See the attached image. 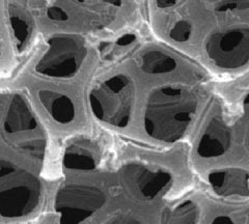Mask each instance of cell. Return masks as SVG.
Segmentation results:
<instances>
[{
	"mask_svg": "<svg viewBox=\"0 0 249 224\" xmlns=\"http://www.w3.org/2000/svg\"><path fill=\"white\" fill-rule=\"evenodd\" d=\"M208 181L217 195L249 196V173L243 169L228 167L210 172Z\"/></svg>",
	"mask_w": 249,
	"mask_h": 224,
	"instance_id": "10",
	"label": "cell"
},
{
	"mask_svg": "<svg viewBox=\"0 0 249 224\" xmlns=\"http://www.w3.org/2000/svg\"><path fill=\"white\" fill-rule=\"evenodd\" d=\"M106 202V193L96 185H62L54 200L58 224H82L101 210Z\"/></svg>",
	"mask_w": 249,
	"mask_h": 224,
	"instance_id": "6",
	"label": "cell"
},
{
	"mask_svg": "<svg viewBox=\"0 0 249 224\" xmlns=\"http://www.w3.org/2000/svg\"><path fill=\"white\" fill-rule=\"evenodd\" d=\"M154 19L169 41L196 46L223 71L249 66V0H150Z\"/></svg>",
	"mask_w": 249,
	"mask_h": 224,
	"instance_id": "1",
	"label": "cell"
},
{
	"mask_svg": "<svg viewBox=\"0 0 249 224\" xmlns=\"http://www.w3.org/2000/svg\"><path fill=\"white\" fill-rule=\"evenodd\" d=\"M211 224H236L230 216L227 215H219L213 219Z\"/></svg>",
	"mask_w": 249,
	"mask_h": 224,
	"instance_id": "16",
	"label": "cell"
},
{
	"mask_svg": "<svg viewBox=\"0 0 249 224\" xmlns=\"http://www.w3.org/2000/svg\"><path fill=\"white\" fill-rule=\"evenodd\" d=\"M232 143V129L221 113L209 121L197 142V155L205 159L219 158L227 154Z\"/></svg>",
	"mask_w": 249,
	"mask_h": 224,
	"instance_id": "8",
	"label": "cell"
},
{
	"mask_svg": "<svg viewBox=\"0 0 249 224\" xmlns=\"http://www.w3.org/2000/svg\"><path fill=\"white\" fill-rule=\"evenodd\" d=\"M37 98L47 114L56 123L66 126L75 121V102L65 92L43 88L38 90Z\"/></svg>",
	"mask_w": 249,
	"mask_h": 224,
	"instance_id": "12",
	"label": "cell"
},
{
	"mask_svg": "<svg viewBox=\"0 0 249 224\" xmlns=\"http://www.w3.org/2000/svg\"><path fill=\"white\" fill-rule=\"evenodd\" d=\"M198 108L196 95L181 84H164L153 89L143 112V129L151 138L173 143L185 135Z\"/></svg>",
	"mask_w": 249,
	"mask_h": 224,
	"instance_id": "2",
	"label": "cell"
},
{
	"mask_svg": "<svg viewBox=\"0 0 249 224\" xmlns=\"http://www.w3.org/2000/svg\"><path fill=\"white\" fill-rule=\"evenodd\" d=\"M99 161L97 146L89 139L79 138L70 142L64 151L62 163L67 169L75 172H91Z\"/></svg>",
	"mask_w": 249,
	"mask_h": 224,
	"instance_id": "11",
	"label": "cell"
},
{
	"mask_svg": "<svg viewBox=\"0 0 249 224\" xmlns=\"http://www.w3.org/2000/svg\"><path fill=\"white\" fill-rule=\"evenodd\" d=\"M135 86L127 74H116L93 87L89 103L96 119L116 128L127 127L133 112Z\"/></svg>",
	"mask_w": 249,
	"mask_h": 224,
	"instance_id": "4",
	"label": "cell"
},
{
	"mask_svg": "<svg viewBox=\"0 0 249 224\" xmlns=\"http://www.w3.org/2000/svg\"><path fill=\"white\" fill-rule=\"evenodd\" d=\"M38 127L35 113L22 96L12 95L3 106L2 130L7 135L34 132Z\"/></svg>",
	"mask_w": 249,
	"mask_h": 224,
	"instance_id": "9",
	"label": "cell"
},
{
	"mask_svg": "<svg viewBox=\"0 0 249 224\" xmlns=\"http://www.w3.org/2000/svg\"><path fill=\"white\" fill-rule=\"evenodd\" d=\"M198 210L196 205L186 200L170 208L163 217L162 224H197Z\"/></svg>",
	"mask_w": 249,
	"mask_h": 224,
	"instance_id": "13",
	"label": "cell"
},
{
	"mask_svg": "<svg viewBox=\"0 0 249 224\" xmlns=\"http://www.w3.org/2000/svg\"><path fill=\"white\" fill-rule=\"evenodd\" d=\"M123 179L131 194L142 202H153L166 192L173 183V177L164 169L139 163L127 165Z\"/></svg>",
	"mask_w": 249,
	"mask_h": 224,
	"instance_id": "7",
	"label": "cell"
},
{
	"mask_svg": "<svg viewBox=\"0 0 249 224\" xmlns=\"http://www.w3.org/2000/svg\"><path fill=\"white\" fill-rule=\"evenodd\" d=\"M88 55L87 46L80 37L57 34L49 38L42 56L36 61V74L54 79L75 76Z\"/></svg>",
	"mask_w": 249,
	"mask_h": 224,
	"instance_id": "5",
	"label": "cell"
},
{
	"mask_svg": "<svg viewBox=\"0 0 249 224\" xmlns=\"http://www.w3.org/2000/svg\"><path fill=\"white\" fill-rule=\"evenodd\" d=\"M103 224H143L138 219L129 215H115Z\"/></svg>",
	"mask_w": 249,
	"mask_h": 224,
	"instance_id": "14",
	"label": "cell"
},
{
	"mask_svg": "<svg viewBox=\"0 0 249 224\" xmlns=\"http://www.w3.org/2000/svg\"><path fill=\"white\" fill-rule=\"evenodd\" d=\"M42 186L26 169L2 159L0 163V214L4 219H18L33 213L40 204Z\"/></svg>",
	"mask_w": 249,
	"mask_h": 224,
	"instance_id": "3",
	"label": "cell"
},
{
	"mask_svg": "<svg viewBox=\"0 0 249 224\" xmlns=\"http://www.w3.org/2000/svg\"><path fill=\"white\" fill-rule=\"evenodd\" d=\"M243 106L248 111V117L245 120V126H244V144H245V148L249 154V92L244 98Z\"/></svg>",
	"mask_w": 249,
	"mask_h": 224,
	"instance_id": "15",
	"label": "cell"
}]
</instances>
